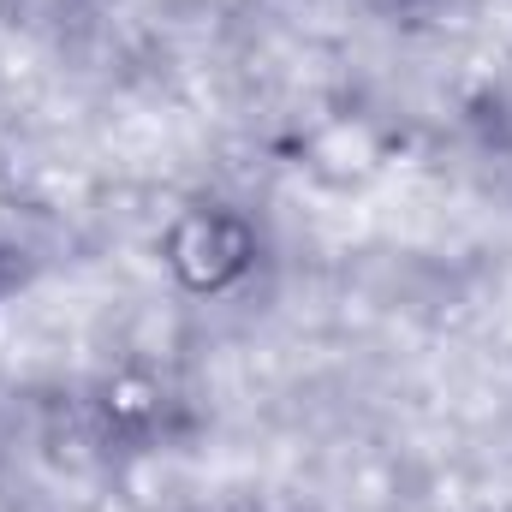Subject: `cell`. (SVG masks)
<instances>
[{"label":"cell","instance_id":"1","mask_svg":"<svg viewBox=\"0 0 512 512\" xmlns=\"http://www.w3.org/2000/svg\"><path fill=\"white\" fill-rule=\"evenodd\" d=\"M161 262L173 268V280L197 298L233 292L256 268V227L251 215H239L233 203H191L173 215V227L161 233Z\"/></svg>","mask_w":512,"mask_h":512},{"label":"cell","instance_id":"2","mask_svg":"<svg viewBox=\"0 0 512 512\" xmlns=\"http://www.w3.org/2000/svg\"><path fill=\"white\" fill-rule=\"evenodd\" d=\"M477 126H483V137H489V149L512 155V66L501 72V78L483 84V96H477Z\"/></svg>","mask_w":512,"mask_h":512}]
</instances>
